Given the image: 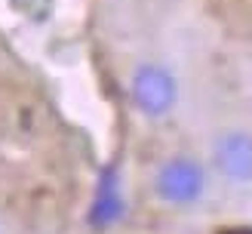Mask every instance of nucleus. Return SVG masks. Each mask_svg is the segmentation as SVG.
Listing matches in <instances>:
<instances>
[{
  "label": "nucleus",
  "mask_w": 252,
  "mask_h": 234,
  "mask_svg": "<svg viewBox=\"0 0 252 234\" xmlns=\"http://www.w3.org/2000/svg\"><path fill=\"white\" fill-rule=\"evenodd\" d=\"M126 93H129V105L135 114L145 120H166L182 99V83L166 62L145 59L132 65L129 77H126Z\"/></svg>",
  "instance_id": "f03ea898"
},
{
  "label": "nucleus",
  "mask_w": 252,
  "mask_h": 234,
  "mask_svg": "<svg viewBox=\"0 0 252 234\" xmlns=\"http://www.w3.org/2000/svg\"><path fill=\"white\" fill-rule=\"evenodd\" d=\"M209 172H216L231 188H252V130L249 127H221L212 135Z\"/></svg>",
  "instance_id": "7ed1b4c3"
},
{
  "label": "nucleus",
  "mask_w": 252,
  "mask_h": 234,
  "mask_svg": "<svg viewBox=\"0 0 252 234\" xmlns=\"http://www.w3.org/2000/svg\"><path fill=\"white\" fill-rule=\"evenodd\" d=\"M209 167L194 154H169L151 172V191L169 209H194L209 194Z\"/></svg>",
  "instance_id": "f257e3e1"
},
{
  "label": "nucleus",
  "mask_w": 252,
  "mask_h": 234,
  "mask_svg": "<svg viewBox=\"0 0 252 234\" xmlns=\"http://www.w3.org/2000/svg\"><path fill=\"white\" fill-rule=\"evenodd\" d=\"M224 234H252V231H249V228H228Z\"/></svg>",
  "instance_id": "20e7f679"
}]
</instances>
